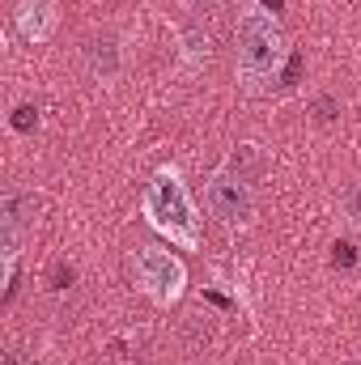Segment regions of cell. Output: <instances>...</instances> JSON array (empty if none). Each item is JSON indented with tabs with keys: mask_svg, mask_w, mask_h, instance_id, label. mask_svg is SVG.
I'll return each instance as SVG.
<instances>
[{
	"mask_svg": "<svg viewBox=\"0 0 361 365\" xmlns=\"http://www.w3.org/2000/svg\"><path fill=\"white\" fill-rule=\"evenodd\" d=\"M234 51H238V81L251 93H260L268 81H276L285 64V30L264 4H251L234 26Z\"/></svg>",
	"mask_w": 361,
	"mask_h": 365,
	"instance_id": "obj_1",
	"label": "cell"
},
{
	"mask_svg": "<svg viewBox=\"0 0 361 365\" xmlns=\"http://www.w3.org/2000/svg\"><path fill=\"white\" fill-rule=\"evenodd\" d=\"M141 212L175 247H183V251H195L200 247V212H195V204L187 195V182L179 179V170H158L149 179L145 200H141Z\"/></svg>",
	"mask_w": 361,
	"mask_h": 365,
	"instance_id": "obj_2",
	"label": "cell"
},
{
	"mask_svg": "<svg viewBox=\"0 0 361 365\" xmlns=\"http://www.w3.org/2000/svg\"><path fill=\"white\" fill-rule=\"evenodd\" d=\"M132 276H136V289L153 306H175L183 297V289H187V268L166 247H141L132 255Z\"/></svg>",
	"mask_w": 361,
	"mask_h": 365,
	"instance_id": "obj_3",
	"label": "cell"
},
{
	"mask_svg": "<svg viewBox=\"0 0 361 365\" xmlns=\"http://www.w3.org/2000/svg\"><path fill=\"white\" fill-rule=\"evenodd\" d=\"M204 204L230 230H243L255 217V191H251V182L238 179L234 170H217L213 179L204 182Z\"/></svg>",
	"mask_w": 361,
	"mask_h": 365,
	"instance_id": "obj_4",
	"label": "cell"
},
{
	"mask_svg": "<svg viewBox=\"0 0 361 365\" xmlns=\"http://www.w3.org/2000/svg\"><path fill=\"white\" fill-rule=\"evenodd\" d=\"M56 21H60L56 0H21V4L13 9V30H17L26 43H47V38L56 34Z\"/></svg>",
	"mask_w": 361,
	"mask_h": 365,
	"instance_id": "obj_5",
	"label": "cell"
},
{
	"mask_svg": "<svg viewBox=\"0 0 361 365\" xmlns=\"http://www.w3.org/2000/svg\"><path fill=\"white\" fill-rule=\"evenodd\" d=\"M86 60H90L93 77H115L119 73V43L115 38H93L86 47Z\"/></svg>",
	"mask_w": 361,
	"mask_h": 365,
	"instance_id": "obj_6",
	"label": "cell"
},
{
	"mask_svg": "<svg viewBox=\"0 0 361 365\" xmlns=\"http://www.w3.org/2000/svg\"><path fill=\"white\" fill-rule=\"evenodd\" d=\"M26 204H30V200H26L17 187H9V191H4V204H0V230H4V238H17V234H21Z\"/></svg>",
	"mask_w": 361,
	"mask_h": 365,
	"instance_id": "obj_7",
	"label": "cell"
},
{
	"mask_svg": "<svg viewBox=\"0 0 361 365\" xmlns=\"http://www.w3.org/2000/svg\"><path fill=\"white\" fill-rule=\"evenodd\" d=\"M9 123H13V132H34L39 128V106L34 102H21V106H13V115H9Z\"/></svg>",
	"mask_w": 361,
	"mask_h": 365,
	"instance_id": "obj_8",
	"label": "cell"
},
{
	"mask_svg": "<svg viewBox=\"0 0 361 365\" xmlns=\"http://www.w3.org/2000/svg\"><path fill=\"white\" fill-rule=\"evenodd\" d=\"M208 56H213V38H208L204 30H187V60L200 64V60H208Z\"/></svg>",
	"mask_w": 361,
	"mask_h": 365,
	"instance_id": "obj_9",
	"label": "cell"
},
{
	"mask_svg": "<svg viewBox=\"0 0 361 365\" xmlns=\"http://www.w3.org/2000/svg\"><path fill=\"white\" fill-rule=\"evenodd\" d=\"M336 115H340V106H336V98H319V102H315V119H319V123H332Z\"/></svg>",
	"mask_w": 361,
	"mask_h": 365,
	"instance_id": "obj_10",
	"label": "cell"
},
{
	"mask_svg": "<svg viewBox=\"0 0 361 365\" xmlns=\"http://www.w3.org/2000/svg\"><path fill=\"white\" fill-rule=\"evenodd\" d=\"M332 251H336V255H332V264H336V268H353V264H357V251H353L349 242H336Z\"/></svg>",
	"mask_w": 361,
	"mask_h": 365,
	"instance_id": "obj_11",
	"label": "cell"
},
{
	"mask_svg": "<svg viewBox=\"0 0 361 365\" xmlns=\"http://www.w3.org/2000/svg\"><path fill=\"white\" fill-rule=\"evenodd\" d=\"M345 204H349V217H353V221L361 225V182H357V187H349V195H345Z\"/></svg>",
	"mask_w": 361,
	"mask_h": 365,
	"instance_id": "obj_12",
	"label": "cell"
},
{
	"mask_svg": "<svg viewBox=\"0 0 361 365\" xmlns=\"http://www.w3.org/2000/svg\"><path fill=\"white\" fill-rule=\"evenodd\" d=\"M187 4H195V9H208V4H217V0H187Z\"/></svg>",
	"mask_w": 361,
	"mask_h": 365,
	"instance_id": "obj_13",
	"label": "cell"
}]
</instances>
